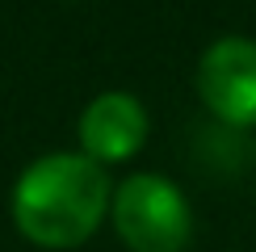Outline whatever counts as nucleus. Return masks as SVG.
<instances>
[{
    "label": "nucleus",
    "instance_id": "f03ea898",
    "mask_svg": "<svg viewBox=\"0 0 256 252\" xmlns=\"http://www.w3.org/2000/svg\"><path fill=\"white\" fill-rule=\"evenodd\" d=\"M114 231L130 252H185L194 236V210L176 181L134 172L114 189Z\"/></svg>",
    "mask_w": 256,
    "mask_h": 252
},
{
    "label": "nucleus",
    "instance_id": "7ed1b4c3",
    "mask_svg": "<svg viewBox=\"0 0 256 252\" xmlns=\"http://www.w3.org/2000/svg\"><path fill=\"white\" fill-rule=\"evenodd\" d=\"M198 97L227 126L256 122V38L227 34L198 59Z\"/></svg>",
    "mask_w": 256,
    "mask_h": 252
},
{
    "label": "nucleus",
    "instance_id": "f257e3e1",
    "mask_svg": "<svg viewBox=\"0 0 256 252\" xmlns=\"http://www.w3.org/2000/svg\"><path fill=\"white\" fill-rule=\"evenodd\" d=\"M114 185L84 152L38 156L13 185V223L38 248H76L110 218Z\"/></svg>",
    "mask_w": 256,
    "mask_h": 252
},
{
    "label": "nucleus",
    "instance_id": "20e7f679",
    "mask_svg": "<svg viewBox=\"0 0 256 252\" xmlns=\"http://www.w3.org/2000/svg\"><path fill=\"white\" fill-rule=\"evenodd\" d=\"M147 143V110L130 92H101L80 114V147L88 160L122 164Z\"/></svg>",
    "mask_w": 256,
    "mask_h": 252
}]
</instances>
